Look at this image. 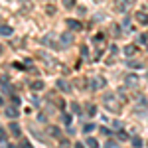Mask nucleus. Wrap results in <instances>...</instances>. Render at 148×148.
Instances as JSON below:
<instances>
[{
    "label": "nucleus",
    "instance_id": "1",
    "mask_svg": "<svg viewBox=\"0 0 148 148\" xmlns=\"http://www.w3.org/2000/svg\"><path fill=\"white\" fill-rule=\"evenodd\" d=\"M91 89L93 91H99V89H103L105 85H107V81H105V77H101V75H95V77H91Z\"/></svg>",
    "mask_w": 148,
    "mask_h": 148
},
{
    "label": "nucleus",
    "instance_id": "2",
    "mask_svg": "<svg viewBox=\"0 0 148 148\" xmlns=\"http://www.w3.org/2000/svg\"><path fill=\"white\" fill-rule=\"evenodd\" d=\"M136 0H114V8L119 12H126V8L128 6H132Z\"/></svg>",
    "mask_w": 148,
    "mask_h": 148
},
{
    "label": "nucleus",
    "instance_id": "3",
    "mask_svg": "<svg viewBox=\"0 0 148 148\" xmlns=\"http://www.w3.org/2000/svg\"><path fill=\"white\" fill-rule=\"evenodd\" d=\"M138 81H140V77H138V75H134V73H128V75H125V83L128 85V87H136Z\"/></svg>",
    "mask_w": 148,
    "mask_h": 148
},
{
    "label": "nucleus",
    "instance_id": "4",
    "mask_svg": "<svg viewBox=\"0 0 148 148\" xmlns=\"http://www.w3.org/2000/svg\"><path fill=\"white\" fill-rule=\"evenodd\" d=\"M57 87H59L63 93H71V85H69V81H65V79H59V81H57Z\"/></svg>",
    "mask_w": 148,
    "mask_h": 148
},
{
    "label": "nucleus",
    "instance_id": "5",
    "mask_svg": "<svg viewBox=\"0 0 148 148\" xmlns=\"http://www.w3.org/2000/svg\"><path fill=\"white\" fill-rule=\"evenodd\" d=\"M65 26H69L71 30H81V28H83L79 20H73V18H69V20H65Z\"/></svg>",
    "mask_w": 148,
    "mask_h": 148
},
{
    "label": "nucleus",
    "instance_id": "6",
    "mask_svg": "<svg viewBox=\"0 0 148 148\" xmlns=\"http://www.w3.org/2000/svg\"><path fill=\"white\" fill-rule=\"evenodd\" d=\"M61 44H65V46L73 44V34H71V32H63V34H61Z\"/></svg>",
    "mask_w": 148,
    "mask_h": 148
},
{
    "label": "nucleus",
    "instance_id": "7",
    "mask_svg": "<svg viewBox=\"0 0 148 148\" xmlns=\"http://www.w3.org/2000/svg\"><path fill=\"white\" fill-rule=\"evenodd\" d=\"M44 87H46V83H44V81H40V79L30 83V89H32V91H42Z\"/></svg>",
    "mask_w": 148,
    "mask_h": 148
},
{
    "label": "nucleus",
    "instance_id": "8",
    "mask_svg": "<svg viewBox=\"0 0 148 148\" xmlns=\"http://www.w3.org/2000/svg\"><path fill=\"white\" fill-rule=\"evenodd\" d=\"M12 34H14L12 26H6V24H2V26H0V36H12Z\"/></svg>",
    "mask_w": 148,
    "mask_h": 148
},
{
    "label": "nucleus",
    "instance_id": "9",
    "mask_svg": "<svg viewBox=\"0 0 148 148\" xmlns=\"http://www.w3.org/2000/svg\"><path fill=\"white\" fill-rule=\"evenodd\" d=\"M10 132L14 134V136H20V134H22V130H20V126L16 125V123H10Z\"/></svg>",
    "mask_w": 148,
    "mask_h": 148
},
{
    "label": "nucleus",
    "instance_id": "10",
    "mask_svg": "<svg viewBox=\"0 0 148 148\" xmlns=\"http://www.w3.org/2000/svg\"><path fill=\"white\" fill-rule=\"evenodd\" d=\"M126 63H128V67H132V69H138V67H142V61H138V59H128Z\"/></svg>",
    "mask_w": 148,
    "mask_h": 148
},
{
    "label": "nucleus",
    "instance_id": "11",
    "mask_svg": "<svg viewBox=\"0 0 148 148\" xmlns=\"http://www.w3.org/2000/svg\"><path fill=\"white\" fill-rule=\"evenodd\" d=\"M6 116H10V119H16V116H18V109H14V107H8V109H6Z\"/></svg>",
    "mask_w": 148,
    "mask_h": 148
},
{
    "label": "nucleus",
    "instance_id": "12",
    "mask_svg": "<svg viewBox=\"0 0 148 148\" xmlns=\"http://www.w3.org/2000/svg\"><path fill=\"white\" fill-rule=\"evenodd\" d=\"M136 20L140 24H148V14H144V12H138L136 14Z\"/></svg>",
    "mask_w": 148,
    "mask_h": 148
},
{
    "label": "nucleus",
    "instance_id": "13",
    "mask_svg": "<svg viewBox=\"0 0 148 148\" xmlns=\"http://www.w3.org/2000/svg\"><path fill=\"white\" fill-rule=\"evenodd\" d=\"M87 146H89V148H99V142H97V138L89 136V138H87Z\"/></svg>",
    "mask_w": 148,
    "mask_h": 148
},
{
    "label": "nucleus",
    "instance_id": "14",
    "mask_svg": "<svg viewBox=\"0 0 148 148\" xmlns=\"http://www.w3.org/2000/svg\"><path fill=\"white\" fill-rule=\"evenodd\" d=\"M125 53H126V56H134V53H136V46H126L125 47Z\"/></svg>",
    "mask_w": 148,
    "mask_h": 148
},
{
    "label": "nucleus",
    "instance_id": "15",
    "mask_svg": "<svg viewBox=\"0 0 148 148\" xmlns=\"http://www.w3.org/2000/svg\"><path fill=\"white\" fill-rule=\"evenodd\" d=\"M47 132H49V134H51V136H59V134H61V132H59V128H57V126H49V128H47Z\"/></svg>",
    "mask_w": 148,
    "mask_h": 148
},
{
    "label": "nucleus",
    "instance_id": "16",
    "mask_svg": "<svg viewBox=\"0 0 148 148\" xmlns=\"http://www.w3.org/2000/svg\"><path fill=\"white\" fill-rule=\"evenodd\" d=\"M144 109H146V99H140L136 103V111H144Z\"/></svg>",
    "mask_w": 148,
    "mask_h": 148
},
{
    "label": "nucleus",
    "instance_id": "17",
    "mask_svg": "<svg viewBox=\"0 0 148 148\" xmlns=\"http://www.w3.org/2000/svg\"><path fill=\"white\" fill-rule=\"evenodd\" d=\"M132 146H134V148H142V140H140L138 136H134V138H132Z\"/></svg>",
    "mask_w": 148,
    "mask_h": 148
},
{
    "label": "nucleus",
    "instance_id": "18",
    "mask_svg": "<svg viewBox=\"0 0 148 148\" xmlns=\"http://www.w3.org/2000/svg\"><path fill=\"white\" fill-rule=\"evenodd\" d=\"M63 6L65 8H73L75 6V0H63Z\"/></svg>",
    "mask_w": 148,
    "mask_h": 148
},
{
    "label": "nucleus",
    "instance_id": "19",
    "mask_svg": "<svg viewBox=\"0 0 148 148\" xmlns=\"http://www.w3.org/2000/svg\"><path fill=\"white\" fill-rule=\"evenodd\" d=\"M81 56L89 57V47H87V46H81Z\"/></svg>",
    "mask_w": 148,
    "mask_h": 148
},
{
    "label": "nucleus",
    "instance_id": "20",
    "mask_svg": "<svg viewBox=\"0 0 148 148\" xmlns=\"http://www.w3.org/2000/svg\"><path fill=\"white\" fill-rule=\"evenodd\" d=\"M83 130H85V132H91V130H95V125H93V123H89V125L83 126Z\"/></svg>",
    "mask_w": 148,
    "mask_h": 148
},
{
    "label": "nucleus",
    "instance_id": "21",
    "mask_svg": "<svg viewBox=\"0 0 148 148\" xmlns=\"http://www.w3.org/2000/svg\"><path fill=\"white\" fill-rule=\"evenodd\" d=\"M63 125H71V116H69V114H63Z\"/></svg>",
    "mask_w": 148,
    "mask_h": 148
},
{
    "label": "nucleus",
    "instance_id": "22",
    "mask_svg": "<svg viewBox=\"0 0 148 148\" xmlns=\"http://www.w3.org/2000/svg\"><path fill=\"white\" fill-rule=\"evenodd\" d=\"M4 140H6V130L0 128V142H4Z\"/></svg>",
    "mask_w": 148,
    "mask_h": 148
},
{
    "label": "nucleus",
    "instance_id": "23",
    "mask_svg": "<svg viewBox=\"0 0 148 148\" xmlns=\"http://www.w3.org/2000/svg\"><path fill=\"white\" fill-rule=\"evenodd\" d=\"M46 12L49 14V16H53V14H56V8H53V6H47V8H46Z\"/></svg>",
    "mask_w": 148,
    "mask_h": 148
},
{
    "label": "nucleus",
    "instance_id": "24",
    "mask_svg": "<svg viewBox=\"0 0 148 148\" xmlns=\"http://www.w3.org/2000/svg\"><path fill=\"white\" fill-rule=\"evenodd\" d=\"M75 85H77V87H79V89H83V87H85V79H77V81H75Z\"/></svg>",
    "mask_w": 148,
    "mask_h": 148
},
{
    "label": "nucleus",
    "instance_id": "25",
    "mask_svg": "<svg viewBox=\"0 0 148 148\" xmlns=\"http://www.w3.org/2000/svg\"><path fill=\"white\" fill-rule=\"evenodd\" d=\"M20 146H22V148H32V144H30L28 140H22V142H20Z\"/></svg>",
    "mask_w": 148,
    "mask_h": 148
},
{
    "label": "nucleus",
    "instance_id": "26",
    "mask_svg": "<svg viewBox=\"0 0 148 148\" xmlns=\"http://www.w3.org/2000/svg\"><path fill=\"white\" fill-rule=\"evenodd\" d=\"M71 107H73V113H81V107H79V105H77V103H73Z\"/></svg>",
    "mask_w": 148,
    "mask_h": 148
},
{
    "label": "nucleus",
    "instance_id": "27",
    "mask_svg": "<svg viewBox=\"0 0 148 148\" xmlns=\"http://www.w3.org/2000/svg\"><path fill=\"white\" fill-rule=\"evenodd\" d=\"M87 111H89V114H97V109H95L93 105H89V109H87Z\"/></svg>",
    "mask_w": 148,
    "mask_h": 148
},
{
    "label": "nucleus",
    "instance_id": "28",
    "mask_svg": "<svg viewBox=\"0 0 148 148\" xmlns=\"http://www.w3.org/2000/svg\"><path fill=\"white\" fill-rule=\"evenodd\" d=\"M4 93H6V95H10V93H12V87H8V85H4Z\"/></svg>",
    "mask_w": 148,
    "mask_h": 148
},
{
    "label": "nucleus",
    "instance_id": "29",
    "mask_svg": "<svg viewBox=\"0 0 148 148\" xmlns=\"http://www.w3.org/2000/svg\"><path fill=\"white\" fill-rule=\"evenodd\" d=\"M59 148H69V142H67V140H63V142L59 144Z\"/></svg>",
    "mask_w": 148,
    "mask_h": 148
},
{
    "label": "nucleus",
    "instance_id": "30",
    "mask_svg": "<svg viewBox=\"0 0 148 148\" xmlns=\"http://www.w3.org/2000/svg\"><path fill=\"white\" fill-rule=\"evenodd\" d=\"M119 138H121V140H126V138H128V136H126L125 132H119Z\"/></svg>",
    "mask_w": 148,
    "mask_h": 148
},
{
    "label": "nucleus",
    "instance_id": "31",
    "mask_svg": "<svg viewBox=\"0 0 148 148\" xmlns=\"http://www.w3.org/2000/svg\"><path fill=\"white\" fill-rule=\"evenodd\" d=\"M75 148H85V146H83L81 142H77V144H75Z\"/></svg>",
    "mask_w": 148,
    "mask_h": 148
},
{
    "label": "nucleus",
    "instance_id": "32",
    "mask_svg": "<svg viewBox=\"0 0 148 148\" xmlns=\"http://www.w3.org/2000/svg\"><path fill=\"white\" fill-rule=\"evenodd\" d=\"M8 148H18V146H16V144H8Z\"/></svg>",
    "mask_w": 148,
    "mask_h": 148
},
{
    "label": "nucleus",
    "instance_id": "33",
    "mask_svg": "<svg viewBox=\"0 0 148 148\" xmlns=\"http://www.w3.org/2000/svg\"><path fill=\"white\" fill-rule=\"evenodd\" d=\"M0 107H2V99H0Z\"/></svg>",
    "mask_w": 148,
    "mask_h": 148
},
{
    "label": "nucleus",
    "instance_id": "34",
    "mask_svg": "<svg viewBox=\"0 0 148 148\" xmlns=\"http://www.w3.org/2000/svg\"><path fill=\"white\" fill-rule=\"evenodd\" d=\"M0 53H2V46H0Z\"/></svg>",
    "mask_w": 148,
    "mask_h": 148
},
{
    "label": "nucleus",
    "instance_id": "35",
    "mask_svg": "<svg viewBox=\"0 0 148 148\" xmlns=\"http://www.w3.org/2000/svg\"><path fill=\"white\" fill-rule=\"evenodd\" d=\"M146 79H148V71H146Z\"/></svg>",
    "mask_w": 148,
    "mask_h": 148
}]
</instances>
